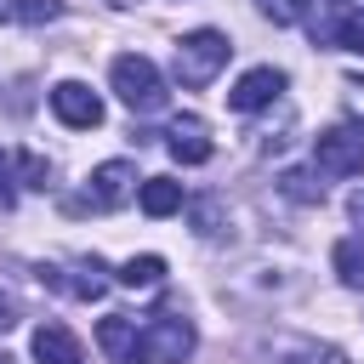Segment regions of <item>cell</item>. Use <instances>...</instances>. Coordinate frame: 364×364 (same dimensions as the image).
<instances>
[{
	"label": "cell",
	"mask_w": 364,
	"mask_h": 364,
	"mask_svg": "<svg viewBox=\"0 0 364 364\" xmlns=\"http://www.w3.org/2000/svg\"><path fill=\"white\" fill-rule=\"evenodd\" d=\"M108 6H136V0H108Z\"/></svg>",
	"instance_id": "obj_23"
},
{
	"label": "cell",
	"mask_w": 364,
	"mask_h": 364,
	"mask_svg": "<svg viewBox=\"0 0 364 364\" xmlns=\"http://www.w3.org/2000/svg\"><path fill=\"white\" fill-rule=\"evenodd\" d=\"M0 364H11V358H6V353H0Z\"/></svg>",
	"instance_id": "obj_24"
},
{
	"label": "cell",
	"mask_w": 364,
	"mask_h": 364,
	"mask_svg": "<svg viewBox=\"0 0 364 364\" xmlns=\"http://www.w3.org/2000/svg\"><path fill=\"white\" fill-rule=\"evenodd\" d=\"M6 17L40 28V23H57V17H63V0H6Z\"/></svg>",
	"instance_id": "obj_14"
},
{
	"label": "cell",
	"mask_w": 364,
	"mask_h": 364,
	"mask_svg": "<svg viewBox=\"0 0 364 364\" xmlns=\"http://www.w3.org/2000/svg\"><path fill=\"white\" fill-rule=\"evenodd\" d=\"M17 182H23V188H46V182H51V165H46L40 154H17Z\"/></svg>",
	"instance_id": "obj_17"
},
{
	"label": "cell",
	"mask_w": 364,
	"mask_h": 364,
	"mask_svg": "<svg viewBox=\"0 0 364 364\" xmlns=\"http://www.w3.org/2000/svg\"><path fill=\"white\" fill-rule=\"evenodd\" d=\"M341 91H347V108H353V114H364V80H347Z\"/></svg>",
	"instance_id": "obj_20"
},
{
	"label": "cell",
	"mask_w": 364,
	"mask_h": 364,
	"mask_svg": "<svg viewBox=\"0 0 364 364\" xmlns=\"http://www.w3.org/2000/svg\"><path fill=\"white\" fill-rule=\"evenodd\" d=\"M279 91H284V74H279V68H250V74L233 80L228 108H233V114H256V108H267Z\"/></svg>",
	"instance_id": "obj_8"
},
{
	"label": "cell",
	"mask_w": 364,
	"mask_h": 364,
	"mask_svg": "<svg viewBox=\"0 0 364 364\" xmlns=\"http://www.w3.org/2000/svg\"><path fill=\"white\" fill-rule=\"evenodd\" d=\"M51 114L74 131H91V125H102V97L85 80H57L51 85Z\"/></svg>",
	"instance_id": "obj_5"
},
{
	"label": "cell",
	"mask_w": 364,
	"mask_h": 364,
	"mask_svg": "<svg viewBox=\"0 0 364 364\" xmlns=\"http://www.w3.org/2000/svg\"><path fill=\"white\" fill-rule=\"evenodd\" d=\"M313 40H318V46H341V51H358V57H364V11H358V6L336 11L324 28H313Z\"/></svg>",
	"instance_id": "obj_10"
},
{
	"label": "cell",
	"mask_w": 364,
	"mask_h": 364,
	"mask_svg": "<svg viewBox=\"0 0 364 364\" xmlns=\"http://www.w3.org/2000/svg\"><path fill=\"white\" fill-rule=\"evenodd\" d=\"M11 324H17V301H11V296H6V290H0V336H6V330H11Z\"/></svg>",
	"instance_id": "obj_21"
},
{
	"label": "cell",
	"mask_w": 364,
	"mask_h": 364,
	"mask_svg": "<svg viewBox=\"0 0 364 364\" xmlns=\"http://www.w3.org/2000/svg\"><path fill=\"white\" fill-rule=\"evenodd\" d=\"M313 165L324 176H364V131L358 125H336L313 136Z\"/></svg>",
	"instance_id": "obj_3"
},
{
	"label": "cell",
	"mask_w": 364,
	"mask_h": 364,
	"mask_svg": "<svg viewBox=\"0 0 364 364\" xmlns=\"http://www.w3.org/2000/svg\"><path fill=\"white\" fill-rule=\"evenodd\" d=\"M28 347H34V364H80V341L63 324H40Z\"/></svg>",
	"instance_id": "obj_11"
},
{
	"label": "cell",
	"mask_w": 364,
	"mask_h": 364,
	"mask_svg": "<svg viewBox=\"0 0 364 364\" xmlns=\"http://www.w3.org/2000/svg\"><path fill=\"white\" fill-rule=\"evenodd\" d=\"M97 347H102L114 364H148L142 330H136V318H125V313H108V318L97 324Z\"/></svg>",
	"instance_id": "obj_7"
},
{
	"label": "cell",
	"mask_w": 364,
	"mask_h": 364,
	"mask_svg": "<svg viewBox=\"0 0 364 364\" xmlns=\"http://www.w3.org/2000/svg\"><path fill=\"white\" fill-rule=\"evenodd\" d=\"M136 205H142L148 216H171V210H182V182H171V176H148V182L136 188Z\"/></svg>",
	"instance_id": "obj_12"
},
{
	"label": "cell",
	"mask_w": 364,
	"mask_h": 364,
	"mask_svg": "<svg viewBox=\"0 0 364 364\" xmlns=\"http://www.w3.org/2000/svg\"><path fill=\"white\" fill-rule=\"evenodd\" d=\"M159 279H165V262H159V256H131V262L119 267V284H125V290H154Z\"/></svg>",
	"instance_id": "obj_13"
},
{
	"label": "cell",
	"mask_w": 364,
	"mask_h": 364,
	"mask_svg": "<svg viewBox=\"0 0 364 364\" xmlns=\"http://www.w3.org/2000/svg\"><path fill=\"white\" fill-rule=\"evenodd\" d=\"M0 17H6V0H0Z\"/></svg>",
	"instance_id": "obj_25"
},
{
	"label": "cell",
	"mask_w": 364,
	"mask_h": 364,
	"mask_svg": "<svg viewBox=\"0 0 364 364\" xmlns=\"http://www.w3.org/2000/svg\"><path fill=\"white\" fill-rule=\"evenodd\" d=\"M131 182H136V171H131L125 159H108V165H97V171L85 176V199H80V205H91V210H114V205L131 199Z\"/></svg>",
	"instance_id": "obj_6"
},
{
	"label": "cell",
	"mask_w": 364,
	"mask_h": 364,
	"mask_svg": "<svg viewBox=\"0 0 364 364\" xmlns=\"http://www.w3.org/2000/svg\"><path fill=\"white\" fill-rule=\"evenodd\" d=\"M142 347H148V364H182L193 353V324L182 313H154L142 324Z\"/></svg>",
	"instance_id": "obj_4"
},
{
	"label": "cell",
	"mask_w": 364,
	"mask_h": 364,
	"mask_svg": "<svg viewBox=\"0 0 364 364\" xmlns=\"http://www.w3.org/2000/svg\"><path fill=\"white\" fill-rule=\"evenodd\" d=\"M108 80H114V91H119V102L131 108V114H159L165 108V74L142 57V51H125V57H114V68H108Z\"/></svg>",
	"instance_id": "obj_1"
},
{
	"label": "cell",
	"mask_w": 364,
	"mask_h": 364,
	"mask_svg": "<svg viewBox=\"0 0 364 364\" xmlns=\"http://www.w3.org/2000/svg\"><path fill=\"white\" fill-rule=\"evenodd\" d=\"M279 182H284V193H290V199H301V205H318V199H324V182H313L307 171H284Z\"/></svg>",
	"instance_id": "obj_16"
},
{
	"label": "cell",
	"mask_w": 364,
	"mask_h": 364,
	"mask_svg": "<svg viewBox=\"0 0 364 364\" xmlns=\"http://www.w3.org/2000/svg\"><path fill=\"white\" fill-rule=\"evenodd\" d=\"M256 11H262V17H273L279 28L301 23V0H256Z\"/></svg>",
	"instance_id": "obj_18"
},
{
	"label": "cell",
	"mask_w": 364,
	"mask_h": 364,
	"mask_svg": "<svg viewBox=\"0 0 364 364\" xmlns=\"http://www.w3.org/2000/svg\"><path fill=\"white\" fill-rule=\"evenodd\" d=\"M17 205V159L0 148V210H11Z\"/></svg>",
	"instance_id": "obj_19"
},
{
	"label": "cell",
	"mask_w": 364,
	"mask_h": 364,
	"mask_svg": "<svg viewBox=\"0 0 364 364\" xmlns=\"http://www.w3.org/2000/svg\"><path fill=\"white\" fill-rule=\"evenodd\" d=\"M284 347H290L301 364H347L336 347H313V341H284ZM273 364H290V358H284V353H273Z\"/></svg>",
	"instance_id": "obj_15"
},
{
	"label": "cell",
	"mask_w": 364,
	"mask_h": 364,
	"mask_svg": "<svg viewBox=\"0 0 364 364\" xmlns=\"http://www.w3.org/2000/svg\"><path fill=\"white\" fill-rule=\"evenodd\" d=\"M228 51H233V46H228L222 28H193V34H182V40H176V80L193 85V91L210 85V80L222 74Z\"/></svg>",
	"instance_id": "obj_2"
},
{
	"label": "cell",
	"mask_w": 364,
	"mask_h": 364,
	"mask_svg": "<svg viewBox=\"0 0 364 364\" xmlns=\"http://www.w3.org/2000/svg\"><path fill=\"white\" fill-rule=\"evenodd\" d=\"M165 148H171V159H182V165H205V159H210V131H205V119H193V114L171 119Z\"/></svg>",
	"instance_id": "obj_9"
},
{
	"label": "cell",
	"mask_w": 364,
	"mask_h": 364,
	"mask_svg": "<svg viewBox=\"0 0 364 364\" xmlns=\"http://www.w3.org/2000/svg\"><path fill=\"white\" fill-rule=\"evenodd\" d=\"M347 210H353V222H358V228H364V188H358V193H353V199H347Z\"/></svg>",
	"instance_id": "obj_22"
}]
</instances>
